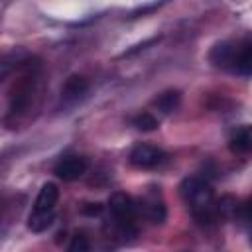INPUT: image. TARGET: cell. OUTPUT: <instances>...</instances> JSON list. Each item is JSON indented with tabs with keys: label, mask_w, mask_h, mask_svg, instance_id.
Wrapping results in <instances>:
<instances>
[{
	"label": "cell",
	"mask_w": 252,
	"mask_h": 252,
	"mask_svg": "<svg viewBox=\"0 0 252 252\" xmlns=\"http://www.w3.org/2000/svg\"><path fill=\"white\" fill-rule=\"evenodd\" d=\"M179 193H181V199L185 201V205L189 207L191 215L199 222L209 224L219 217L217 215V201H215L213 189L207 181H203L199 177H187L181 181Z\"/></svg>",
	"instance_id": "obj_1"
},
{
	"label": "cell",
	"mask_w": 252,
	"mask_h": 252,
	"mask_svg": "<svg viewBox=\"0 0 252 252\" xmlns=\"http://www.w3.org/2000/svg\"><path fill=\"white\" fill-rule=\"evenodd\" d=\"M232 69L240 75H252V37H248L246 41L236 45Z\"/></svg>",
	"instance_id": "obj_8"
},
{
	"label": "cell",
	"mask_w": 252,
	"mask_h": 252,
	"mask_svg": "<svg viewBox=\"0 0 252 252\" xmlns=\"http://www.w3.org/2000/svg\"><path fill=\"white\" fill-rule=\"evenodd\" d=\"M244 219L252 224V197H250V201L244 205Z\"/></svg>",
	"instance_id": "obj_17"
},
{
	"label": "cell",
	"mask_w": 252,
	"mask_h": 252,
	"mask_svg": "<svg viewBox=\"0 0 252 252\" xmlns=\"http://www.w3.org/2000/svg\"><path fill=\"white\" fill-rule=\"evenodd\" d=\"M57 199H59V189H57V185H55V183H45V185L39 189V193H37L33 211H53Z\"/></svg>",
	"instance_id": "obj_10"
},
{
	"label": "cell",
	"mask_w": 252,
	"mask_h": 252,
	"mask_svg": "<svg viewBox=\"0 0 252 252\" xmlns=\"http://www.w3.org/2000/svg\"><path fill=\"white\" fill-rule=\"evenodd\" d=\"M67 252H91V244L89 238L85 234H75L71 244L67 246Z\"/></svg>",
	"instance_id": "obj_15"
},
{
	"label": "cell",
	"mask_w": 252,
	"mask_h": 252,
	"mask_svg": "<svg viewBox=\"0 0 252 252\" xmlns=\"http://www.w3.org/2000/svg\"><path fill=\"white\" fill-rule=\"evenodd\" d=\"M250 242H252V234H250Z\"/></svg>",
	"instance_id": "obj_18"
},
{
	"label": "cell",
	"mask_w": 252,
	"mask_h": 252,
	"mask_svg": "<svg viewBox=\"0 0 252 252\" xmlns=\"http://www.w3.org/2000/svg\"><path fill=\"white\" fill-rule=\"evenodd\" d=\"M55 220V213L53 211H33L28 219V228L32 232H43L51 226V222Z\"/></svg>",
	"instance_id": "obj_11"
},
{
	"label": "cell",
	"mask_w": 252,
	"mask_h": 252,
	"mask_svg": "<svg viewBox=\"0 0 252 252\" xmlns=\"http://www.w3.org/2000/svg\"><path fill=\"white\" fill-rule=\"evenodd\" d=\"M234 53H236V47L230 45L228 41H220L213 47L211 51V63L217 65V67H232L234 65Z\"/></svg>",
	"instance_id": "obj_9"
},
{
	"label": "cell",
	"mask_w": 252,
	"mask_h": 252,
	"mask_svg": "<svg viewBox=\"0 0 252 252\" xmlns=\"http://www.w3.org/2000/svg\"><path fill=\"white\" fill-rule=\"evenodd\" d=\"M108 211L112 215L114 226L118 230L120 236L124 238H132L136 236V226H134V219L138 213V207L134 203V199L122 191H116L110 195L108 199Z\"/></svg>",
	"instance_id": "obj_2"
},
{
	"label": "cell",
	"mask_w": 252,
	"mask_h": 252,
	"mask_svg": "<svg viewBox=\"0 0 252 252\" xmlns=\"http://www.w3.org/2000/svg\"><path fill=\"white\" fill-rule=\"evenodd\" d=\"M228 148L232 154H248L252 152V124H242L230 132Z\"/></svg>",
	"instance_id": "obj_6"
},
{
	"label": "cell",
	"mask_w": 252,
	"mask_h": 252,
	"mask_svg": "<svg viewBox=\"0 0 252 252\" xmlns=\"http://www.w3.org/2000/svg\"><path fill=\"white\" fill-rule=\"evenodd\" d=\"M87 91H89V81H87L85 77H81V75H71V77L65 81V85L61 87V98H63L65 102L73 104V102H77L81 96H85Z\"/></svg>",
	"instance_id": "obj_7"
},
{
	"label": "cell",
	"mask_w": 252,
	"mask_h": 252,
	"mask_svg": "<svg viewBox=\"0 0 252 252\" xmlns=\"http://www.w3.org/2000/svg\"><path fill=\"white\" fill-rule=\"evenodd\" d=\"M134 126L142 132H152L158 128V118L152 112H140L138 116H134Z\"/></svg>",
	"instance_id": "obj_13"
},
{
	"label": "cell",
	"mask_w": 252,
	"mask_h": 252,
	"mask_svg": "<svg viewBox=\"0 0 252 252\" xmlns=\"http://www.w3.org/2000/svg\"><path fill=\"white\" fill-rule=\"evenodd\" d=\"M165 159V154L156 148V146H150V144H138L132 152H130V163L140 167V169H150V167H156L159 165L161 161Z\"/></svg>",
	"instance_id": "obj_4"
},
{
	"label": "cell",
	"mask_w": 252,
	"mask_h": 252,
	"mask_svg": "<svg viewBox=\"0 0 252 252\" xmlns=\"http://www.w3.org/2000/svg\"><path fill=\"white\" fill-rule=\"evenodd\" d=\"M83 213L85 215H91V217L100 215L102 213V205L100 203H87V205H83Z\"/></svg>",
	"instance_id": "obj_16"
},
{
	"label": "cell",
	"mask_w": 252,
	"mask_h": 252,
	"mask_svg": "<svg viewBox=\"0 0 252 252\" xmlns=\"http://www.w3.org/2000/svg\"><path fill=\"white\" fill-rule=\"evenodd\" d=\"M179 102H181V93L179 91H165L154 100V106L158 110H161L163 114H169L179 106Z\"/></svg>",
	"instance_id": "obj_12"
},
{
	"label": "cell",
	"mask_w": 252,
	"mask_h": 252,
	"mask_svg": "<svg viewBox=\"0 0 252 252\" xmlns=\"http://www.w3.org/2000/svg\"><path fill=\"white\" fill-rule=\"evenodd\" d=\"M138 211L154 224H161L167 217V209H165V203L161 199V193L156 189V187H150L142 197H140V203L136 205Z\"/></svg>",
	"instance_id": "obj_3"
},
{
	"label": "cell",
	"mask_w": 252,
	"mask_h": 252,
	"mask_svg": "<svg viewBox=\"0 0 252 252\" xmlns=\"http://www.w3.org/2000/svg\"><path fill=\"white\" fill-rule=\"evenodd\" d=\"M87 171V159L81 158V156H69V158H63L61 161H57L53 173L63 179V181H75L79 179L83 173Z\"/></svg>",
	"instance_id": "obj_5"
},
{
	"label": "cell",
	"mask_w": 252,
	"mask_h": 252,
	"mask_svg": "<svg viewBox=\"0 0 252 252\" xmlns=\"http://www.w3.org/2000/svg\"><path fill=\"white\" fill-rule=\"evenodd\" d=\"M236 213V199L230 197V195H224L217 201V215L219 217H232Z\"/></svg>",
	"instance_id": "obj_14"
}]
</instances>
